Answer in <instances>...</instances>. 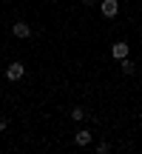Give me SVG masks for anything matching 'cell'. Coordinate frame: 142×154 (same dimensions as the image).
Here are the masks:
<instances>
[{
  "label": "cell",
  "mask_w": 142,
  "mask_h": 154,
  "mask_svg": "<svg viewBox=\"0 0 142 154\" xmlns=\"http://www.w3.org/2000/svg\"><path fill=\"white\" fill-rule=\"evenodd\" d=\"M71 120H74V123L85 120V109H80V106H74V109H71Z\"/></svg>",
  "instance_id": "cell-6"
},
{
  "label": "cell",
  "mask_w": 142,
  "mask_h": 154,
  "mask_svg": "<svg viewBox=\"0 0 142 154\" xmlns=\"http://www.w3.org/2000/svg\"><path fill=\"white\" fill-rule=\"evenodd\" d=\"M26 74V66H23V63H9V66H6V80H20V77Z\"/></svg>",
  "instance_id": "cell-1"
},
{
  "label": "cell",
  "mask_w": 142,
  "mask_h": 154,
  "mask_svg": "<svg viewBox=\"0 0 142 154\" xmlns=\"http://www.w3.org/2000/svg\"><path fill=\"white\" fill-rule=\"evenodd\" d=\"M102 14L105 17H117V11H120V0H102Z\"/></svg>",
  "instance_id": "cell-4"
},
{
  "label": "cell",
  "mask_w": 142,
  "mask_h": 154,
  "mask_svg": "<svg viewBox=\"0 0 142 154\" xmlns=\"http://www.w3.org/2000/svg\"><path fill=\"white\" fill-rule=\"evenodd\" d=\"M11 32H14V37H20V40H26V37H31V26H28L26 20H17L14 26H11Z\"/></svg>",
  "instance_id": "cell-2"
},
{
  "label": "cell",
  "mask_w": 142,
  "mask_h": 154,
  "mask_svg": "<svg viewBox=\"0 0 142 154\" xmlns=\"http://www.w3.org/2000/svg\"><path fill=\"white\" fill-rule=\"evenodd\" d=\"M134 72H137V66L125 57V60H122V74H134Z\"/></svg>",
  "instance_id": "cell-7"
},
{
  "label": "cell",
  "mask_w": 142,
  "mask_h": 154,
  "mask_svg": "<svg viewBox=\"0 0 142 154\" xmlns=\"http://www.w3.org/2000/svg\"><path fill=\"white\" fill-rule=\"evenodd\" d=\"M74 143L77 146H91V131H77L74 134Z\"/></svg>",
  "instance_id": "cell-5"
},
{
  "label": "cell",
  "mask_w": 142,
  "mask_h": 154,
  "mask_svg": "<svg viewBox=\"0 0 142 154\" xmlns=\"http://www.w3.org/2000/svg\"><path fill=\"white\" fill-rule=\"evenodd\" d=\"M97 151H99V154H108V151H111V143H99Z\"/></svg>",
  "instance_id": "cell-8"
},
{
  "label": "cell",
  "mask_w": 142,
  "mask_h": 154,
  "mask_svg": "<svg viewBox=\"0 0 142 154\" xmlns=\"http://www.w3.org/2000/svg\"><path fill=\"white\" fill-rule=\"evenodd\" d=\"M80 3H82V6H94L97 0H80Z\"/></svg>",
  "instance_id": "cell-10"
},
{
  "label": "cell",
  "mask_w": 142,
  "mask_h": 154,
  "mask_svg": "<svg viewBox=\"0 0 142 154\" xmlns=\"http://www.w3.org/2000/svg\"><path fill=\"white\" fill-rule=\"evenodd\" d=\"M111 57H114V60H125V57H128V43L117 40V43L111 46Z\"/></svg>",
  "instance_id": "cell-3"
},
{
  "label": "cell",
  "mask_w": 142,
  "mask_h": 154,
  "mask_svg": "<svg viewBox=\"0 0 142 154\" xmlns=\"http://www.w3.org/2000/svg\"><path fill=\"white\" fill-rule=\"evenodd\" d=\"M6 126H9V120H6V117H0V131H6Z\"/></svg>",
  "instance_id": "cell-9"
}]
</instances>
